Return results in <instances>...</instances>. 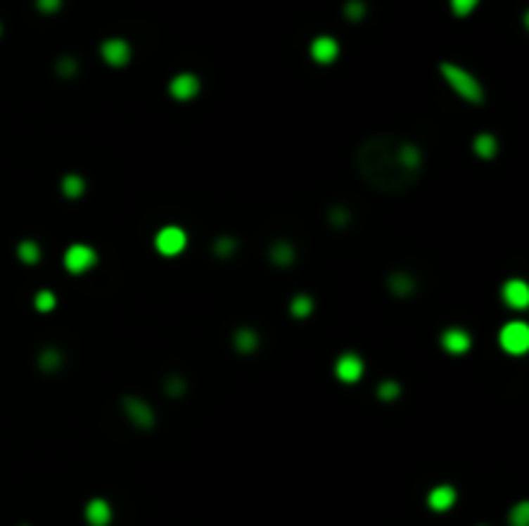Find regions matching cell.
I'll list each match as a JSON object with an SVG mask.
<instances>
[{
  "instance_id": "1",
  "label": "cell",
  "mask_w": 529,
  "mask_h": 526,
  "mask_svg": "<svg viewBox=\"0 0 529 526\" xmlns=\"http://www.w3.org/2000/svg\"><path fill=\"white\" fill-rule=\"evenodd\" d=\"M423 153L411 139L369 137L357 147L354 168L367 186L380 193H403L419 184Z\"/></svg>"
},
{
  "instance_id": "2",
  "label": "cell",
  "mask_w": 529,
  "mask_h": 526,
  "mask_svg": "<svg viewBox=\"0 0 529 526\" xmlns=\"http://www.w3.org/2000/svg\"><path fill=\"white\" fill-rule=\"evenodd\" d=\"M439 70H442V77L447 80V85L457 93L459 98L467 101V103H483L485 91H483L480 80H478L473 72H467L465 68L452 65V62H442V65H439Z\"/></svg>"
},
{
  "instance_id": "3",
  "label": "cell",
  "mask_w": 529,
  "mask_h": 526,
  "mask_svg": "<svg viewBox=\"0 0 529 526\" xmlns=\"http://www.w3.org/2000/svg\"><path fill=\"white\" fill-rule=\"evenodd\" d=\"M122 410H125L127 421L140 428V431H150L155 425V410L150 408L148 400H142L137 394H125L122 397Z\"/></svg>"
},
{
  "instance_id": "4",
  "label": "cell",
  "mask_w": 529,
  "mask_h": 526,
  "mask_svg": "<svg viewBox=\"0 0 529 526\" xmlns=\"http://www.w3.org/2000/svg\"><path fill=\"white\" fill-rule=\"evenodd\" d=\"M498 343H501V348H504L506 354H511V356L527 354V348H529L527 323H521V320L506 323L504 328H501V333H498Z\"/></svg>"
},
{
  "instance_id": "5",
  "label": "cell",
  "mask_w": 529,
  "mask_h": 526,
  "mask_svg": "<svg viewBox=\"0 0 529 526\" xmlns=\"http://www.w3.org/2000/svg\"><path fill=\"white\" fill-rule=\"evenodd\" d=\"M98 255L91 245H83V243H75L65 250V269L70 274H86L88 269H94Z\"/></svg>"
},
{
  "instance_id": "6",
  "label": "cell",
  "mask_w": 529,
  "mask_h": 526,
  "mask_svg": "<svg viewBox=\"0 0 529 526\" xmlns=\"http://www.w3.org/2000/svg\"><path fill=\"white\" fill-rule=\"evenodd\" d=\"M189 238H186V232L181 230V227H176V224H168V227H163V230L158 232L155 235V248H158V253H163V255H179L184 253V248H186Z\"/></svg>"
},
{
  "instance_id": "7",
  "label": "cell",
  "mask_w": 529,
  "mask_h": 526,
  "mask_svg": "<svg viewBox=\"0 0 529 526\" xmlns=\"http://www.w3.org/2000/svg\"><path fill=\"white\" fill-rule=\"evenodd\" d=\"M101 57L111 68H125L127 62L132 60V46H129V41H125V39L111 37L101 44Z\"/></svg>"
},
{
  "instance_id": "8",
  "label": "cell",
  "mask_w": 529,
  "mask_h": 526,
  "mask_svg": "<svg viewBox=\"0 0 529 526\" xmlns=\"http://www.w3.org/2000/svg\"><path fill=\"white\" fill-rule=\"evenodd\" d=\"M199 91H202V83L194 72H179L171 77V85H168V93L176 101H191Z\"/></svg>"
},
{
  "instance_id": "9",
  "label": "cell",
  "mask_w": 529,
  "mask_h": 526,
  "mask_svg": "<svg viewBox=\"0 0 529 526\" xmlns=\"http://www.w3.org/2000/svg\"><path fill=\"white\" fill-rule=\"evenodd\" d=\"M362 374H364V361L357 354H343L336 359V377L341 382L354 385V382L362 379Z\"/></svg>"
},
{
  "instance_id": "10",
  "label": "cell",
  "mask_w": 529,
  "mask_h": 526,
  "mask_svg": "<svg viewBox=\"0 0 529 526\" xmlns=\"http://www.w3.org/2000/svg\"><path fill=\"white\" fill-rule=\"evenodd\" d=\"M501 297H504V302L509 304V307L514 309H524L529 304V286L524 278H509L504 284V289H501Z\"/></svg>"
},
{
  "instance_id": "11",
  "label": "cell",
  "mask_w": 529,
  "mask_h": 526,
  "mask_svg": "<svg viewBox=\"0 0 529 526\" xmlns=\"http://www.w3.org/2000/svg\"><path fill=\"white\" fill-rule=\"evenodd\" d=\"M338 52H341V46H338V41H336L333 37H315L312 39L310 57L318 62V65H331V62H336Z\"/></svg>"
},
{
  "instance_id": "12",
  "label": "cell",
  "mask_w": 529,
  "mask_h": 526,
  "mask_svg": "<svg viewBox=\"0 0 529 526\" xmlns=\"http://www.w3.org/2000/svg\"><path fill=\"white\" fill-rule=\"evenodd\" d=\"M470 346H473V338H470V333L462 331V328H447V331L442 333V348L447 354H454V356L467 354Z\"/></svg>"
},
{
  "instance_id": "13",
  "label": "cell",
  "mask_w": 529,
  "mask_h": 526,
  "mask_svg": "<svg viewBox=\"0 0 529 526\" xmlns=\"http://www.w3.org/2000/svg\"><path fill=\"white\" fill-rule=\"evenodd\" d=\"M426 503L428 508L436 511V513H444V511H450L454 503H457V490L452 485H436L428 490L426 495Z\"/></svg>"
},
{
  "instance_id": "14",
  "label": "cell",
  "mask_w": 529,
  "mask_h": 526,
  "mask_svg": "<svg viewBox=\"0 0 529 526\" xmlns=\"http://www.w3.org/2000/svg\"><path fill=\"white\" fill-rule=\"evenodd\" d=\"M295 258H297V248H295V243H289V240H274L272 248H269V261H272L274 266H279V269L292 266Z\"/></svg>"
},
{
  "instance_id": "15",
  "label": "cell",
  "mask_w": 529,
  "mask_h": 526,
  "mask_svg": "<svg viewBox=\"0 0 529 526\" xmlns=\"http://www.w3.org/2000/svg\"><path fill=\"white\" fill-rule=\"evenodd\" d=\"M86 521L88 526H109L111 524V506L103 498H94L86 506Z\"/></svg>"
},
{
  "instance_id": "16",
  "label": "cell",
  "mask_w": 529,
  "mask_h": 526,
  "mask_svg": "<svg viewBox=\"0 0 529 526\" xmlns=\"http://www.w3.org/2000/svg\"><path fill=\"white\" fill-rule=\"evenodd\" d=\"M388 289L395 297H411L416 292V278L411 274H405V271H395V274L388 276Z\"/></svg>"
},
{
  "instance_id": "17",
  "label": "cell",
  "mask_w": 529,
  "mask_h": 526,
  "mask_svg": "<svg viewBox=\"0 0 529 526\" xmlns=\"http://www.w3.org/2000/svg\"><path fill=\"white\" fill-rule=\"evenodd\" d=\"M258 343H261L258 333L253 331V328H248V325H243V328H238V331L233 333V346L238 348L241 354H253L258 348Z\"/></svg>"
},
{
  "instance_id": "18",
  "label": "cell",
  "mask_w": 529,
  "mask_h": 526,
  "mask_svg": "<svg viewBox=\"0 0 529 526\" xmlns=\"http://www.w3.org/2000/svg\"><path fill=\"white\" fill-rule=\"evenodd\" d=\"M37 364H39L42 371H47V374H52V371H60L65 364V356L60 348L55 346H47L39 351V359H37Z\"/></svg>"
},
{
  "instance_id": "19",
  "label": "cell",
  "mask_w": 529,
  "mask_h": 526,
  "mask_svg": "<svg viewBox=\"0 0 529 526\" xmlns=\"http://www.w3.org/2000/svg\"><path fill=\"white\" fill-rule=\"evenodd\" d=\"M473 150L483 160H493L498 153V139L493 137V134H488V132H483V134H478V137L473 139Z\"/></svg>"
},
{
  "instance_id": "20",
  "label": "cell",
  "mask_w": 529,
  "mask_h": 526,
  "mask_svg": "<svg viewBox=\"0 0 529 526\" xmlns=\"http://www.w3.org/2000/svg\"><path fill=\"white\" fill-rule=\"evenodd\" d=\"M16 255L21 258V263L26 266H37L42 261V248L37 240H21L16 248Z\"/></svg>"
},
{
  "instance_id": "21",
  "label": "cell",
  "mask_w": 529,
  "mask_h": 526,
  "mask_svg": "<svg viewBox=\"0 0 529 526\" xmlns=\"http://www.w3.org/2000/svg\"><path fill=\"white\" fill-rule=\"evenodd\" d=\"M60 186H63V193L68 199H80V196L86 193V181H83V176H78V173H68Z\"/></svg>"
},
{
  "instance_id": "22",
  "label": "cell",
  "mask_w": 529,
  "mask_h": 526,
  "mask_svg": "<svg viewBox=\"0 0 529 526\" xmlns=\"http://www.w3.org/2000/svg\"><path fill=\"white\" fill-rule=\"evenodd\" d=\"M312 307H315V302H312L310 294H295L292 302H289V312L295 317H307L312 312Z\"/></svg>"
},
{
  "instance_id": "23",
  "label": "cell",
  "mask_w": 529,
  "mask_h": 526,
  "mask_svg": "<svg viewBox=\"0 0 529 526\" xmlns=\"http://www.w3.org/2000/svg\"><path fill=\"white\" fill-rule=\"evenodd\" d=\"M509 524L511 526H529V503L519 501L509 511Z\"/></svg>"
},
{
  "instance_id": "24",
  "label": "cell",
  "mask_w": 529,
  "mask_h": 526,
  "mask_svg": "<svg viewBox=\"0 0 529 526\" xmlns=\"http://www.w3.org/2000/svg\"><path fill=\"white\" fill-rule=\"evenodd\" d=\"M34 307L39 309V312H52V309L57 307L55 292H49V289H42V292H37V294H34Z\"/></svg>"
},
{
  "instance_id": "25",
  "label": "cell",
  "mask_w": 529,
  "mask_h": 526,
  "mask_svg": "<svg viewBox=\"0 0 529 526\" xmlns=\"http://www.w3.org/2000/svg\"><path fill=\"white\" fill-rule=\"evenodd\" d=\"M238 250V240L235 238H217L215 240V253L219 255V258H230V255Z\"/></svg>"
},
{
  "instance_id": "26",
  "label": "cell",
  "mask_w": 529,
  "mask_h": 526,
  "mask_svg": "<svg viewBox=\"0 0 529 526\" xmlns=\"http://www.w3.org/2000/svg\"><path fill=\"white\" fill-rule=\"evenodd\" d=\"M328 222L333 224V227H346V224L351 222V214L346 207H333L331 212H328Z\"/></svg>"
},
{
  "instance_id": "27",
  "label": "cell",
  "mask_w": 529,
  "mask_h": 526,
  "mask_svg": "<svg viewBox=\"0 0 529 526\" xmlns=\"http://www.w3.org/2000/svg\"><path fill=\"white\" fill-rule=\"evenodd\" d=\"M55 70H57V75L68 80V77H75V72H78V62L72 60V57H63V60L57 62Z\"/></svg>"
},
{
  "instance_id": "28",
  "label": "cell",
  "mask_w": 529,
  "mask_h": 526,
  "mask_svg": "<svg viewBox=\"0 0 529 526\" xmlns=\"http://www.w3.org/2000/svg\"><path fill=\"white\" fill-rule=\"evenodd\" d=\"M377 394H380V400H395V397H400V385L393 382V379H388V382H382L380 385Z\"/></svg>"
},
{
  "instance_id": "29",
  "label": "cell",
  "mask_w": 529,
  "mask_h": 526,
  "mask_svg": "<svg viewBox=\"0 0 529 526\" xmlns=\"http://www.w3.org/2000/svg\"><path fill=\"white\" fill-rule=\"evenodd\" d=\"M343 13L349 15L351 21H359V18H364L367 6H364V3H362V0H349V3L343 6Z\"/></svg>"
},
{
  "instance_id": "30",
  "label": "cell",
  "mask_w": 529,
  "mask_h": 526,
  "mask_svg": "<svg viewBox=\"0 0 529 526\" xmlns=\"http://www.w3.org/2000/svg\"><path fill=\"white\" fill-rule=\"evenodd\" d=\"M184 392H186V382H184V377L165 379V394H171V397H181Z\"/></svg>"
},
{
  "instance_id": "31",
  "label": "cell",
  "mask_w": 529,
  "mask_h": 526,
  "mask_svg": "<svg viewBox=\"0 0 529 526\" xmlns=\"http://www.w3.org/2000/svg\"><path fill=\"white\" fill-rule=\"evenodd\" d=\"M450 3H452V11L457 15H470L480 0H450Z\"/></svg>"
},
{
  "instance_id": "32",
  "label": "cell",
  "mask_w": 529,
  "mask_h": 526,
  "mask_svg": "<svg viewBox=\"0 0 529 526\" xmlns=\"http://www.w3.org/2000/svg\"><path fill=\"white\" fill-rule=\"evenodd\" d=\"M37 8L42 13H55V11L63 8V0H37Z\"/></svg>"
},
{
  "instance_id": "33",
  "label": "cell",
  "mask_w": 529,
  "mask_h": 526,
  "mask_svg": "<svg viewBox=\"0 0 529 526\" xmlns=\"http://www.w3.org/2000/svg\"><path fill=\"white\" fill-rule=\"evenodd\" d=\"M0 34H3V26H0Z\"/></svg>"
}]
</instances>
